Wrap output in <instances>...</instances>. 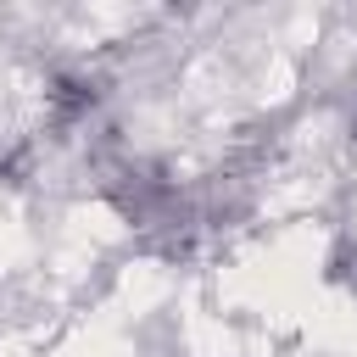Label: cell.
I'll use <instances>...</instances> for the list:
<instances>
[{"label": "cell", "mask_w": 357, "mask_h": 357, "mask_svg": "<svg viewBox=\"0 0 357 357\" xmlns=\"http://www.w3.org/2000/svg\"><path fill=\"white\" fill-rule=\"evenodd\" d=\"M45 100H50V123L67 128V123H84V117L95 112L100 89H95V78H84V73H56L50 89H45Z\"/></svg>", "instance_id": "obj_1"}, {"label": "cell", "mask_w": 357, "mask_h": 357, "mask_svg": "<svg viewBox=\"0 0 357 357\" xmlns=\"http://www.w3.org/2000/svg\"><path fill=\"white\" fill-rule=\"evenodd\" d=\"M351 284H357V257H351Z\"/></svg>", "instance_id": "obj_2"}, {"label": "cell", "mask_w": 357, "mask_h": 357, "mask_svg": "<svg viewBox=\"0 0 357 357\" xmlns=\"http://www.w3.org/2000/svg\"><path fill=\"white\" fill-rule=\"evenodd\" d=\"M351 139H357V117H351Z\"/></svg>", "instance_id": "obj_3"}]
</instances>
